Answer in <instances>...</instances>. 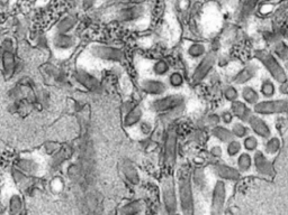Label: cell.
<instances>
[{"label": "cell", "instance_id": "obj_1", "mask_svg": "<svg viewBox=\"0 0 288 215\" xmlns=\"http://www.w3.org/2000/svg\"><path fill=\"white\" fill-rule=\"evenodd\" d=\"M82 55L97 64H117L124 62L125 52L121 47L101 43H93L85 48Z\"/></svg>", "mask_w": 288, "mask_h": 215}, {"label": "cell", "instance_id": "obj_2", "mask_svg": "<svg viewBox=\"0 0 288 215\" xmlns=\"http://www.w3.org/2000/svg\"><path fill=\"white\" fill-rule=\"evenodd\" d=\"M177 192L179 206L184 214L194 213V192H192V176L188 167L179 168L177 172Z\"/></svg>", "mask_w": 288, "mask_h": 215}, {"label": "cell", "instance_id": "obj_3", "mask_svg": "<svg viewBox=\"0 0 288 215\" xmlns=\"http://www.w3.org/2000/svg\"><path fill=\"white\" fill-rule=\"evenodd\" d=\"M146 14L147 9L143 3L126 2L115 7L113 10V19L126 26H136L144 23Z\"/></svg>", "mask_w": 288, "mask_h": 215}, {"label": "cell", "instance_id": "obj_4", "mask_svg": "<svg viewBox=\"0 0 288 215\" xmlns=\"http://www.w3.org/2000/svg\"><path fill=\"white\" fill-rule=\"evenodd\" d=\"M79 45V40L72 33H54L51 31L50 46L60 59L70 57Z\"/></svg>", "mask_w": 288, "mask_h": 215}, {"label": "cell", "instance_id": "obj_5", "mask_svg": "<svg viewBox=\"0 0 288 215\" xmlns=\"http://www.w3.org/2000/svg\"><path fill=\"white\" fill-rule=\"evenodd\" d=\"M161 201H162L163 209L168 214H175L178 212L179 200L177 192V184H176L174 176L166 175L161 179L160 183Z\"/></svg>", "mask_w": 288, "mask_h": 215}, {"label": "cell", "instance_id": "obj_6", "mask_svg": "<svg viewBox=\"0 0 288 215\" xmlns=\"http://www.w3.org/2000/svg\"><path fill=\"white\" fill-rule=\"evenodd\" d=\"M255 55L258 61L261 62V64L265 66L273 80L277 81L278 83L287 82L288 77L285 69L283 68L275 55L268 51H265V49H258V51L255 52Z\"/></svg>", "mask_w": 288, "mask_h": 215}, {"label": "cell", "instance_id": "obj_7", "mask_svg": "<svg viewBox=\"0 0 288 215\" xmlns=\"http://www.w3.org/2000/svg\"><path fill=\"white\" fill-rule=\"evenodd\" d=\"M15 167L32 177H40L45 172V163L43 157L35 154H24L17 158Z\"/></svg>", "mask_w": 288, "mask_h": 215}, {"label": "cell", "instance_id": "obj_8", "mask_svg": "<svg viewBox=\"0 0 288 215\" xmlns=\"http://www.w3.org/2000/svg\"><path fill=\"white\" fill-rule=\"evenodd\" d=\"M185 103V97L181 94H162L160 97L152 98L149 102V109L156 114L162 115L176 108L181 107Z\"/></svg>", "mask_w": 288, "mask_h": 215}, {"label": "cell", "instance_id": "obj_9", "mask_svg": "<svg viewBox=\"0 0 288 215\" xmlns=\"http://www.w3.org/2000/svg\"><path fill=\"white\" fill-rule=\"evenodd\" d=\"M138 86L141 92L151 98L160 97L166 94L168 91V83L164 82L160 77L154 76H142L138 81Z\"/></svg>", "mask_w": 288, "mask_h": 215}, {"label": "cell", "instance_id": "obj_10", "mask_svg": "<svg viewBox=\"0 0 288 215\" xmlns=\"http://www.w3.org/2000/svg\"><path fill=\"white\" fill-rule=\"evenodd\" d=\"M255 112L259 115L287 114L288 112V99H278V100L259 101L255 104Z\"/></svg>", "mask_w": 288, "mask_h": 215}, {"label": "cell", "instance_id": "obj_11", "mask_svg": "<svg viewBox=\"0 0 288 215\" xmlns=\"http://www.w3.org/2000/svg\"><path fill=\"white\" fill-rule=\"evenodd\" d=\"M73 79L82 89L90 91V92H98L101 89L99 79L95 74L88 71L87 69L81 68V66H79L73 73Z\"/></svg>", "mask_w": 288, "mask_h": 215}, {"label": "cell", "instance_id": "obj_12", "mask_svg": "<svg viewBox=\"0 0 288 215\" xmlns=\"http://www.w3.org/2000/svg\"><path fill=\"white\" fill-rule=\"evenodd\" d=\"M144 117H145V111H144L143 105L139 103H135L129 110L124 112L123 114V126L126 131L129 133L134 131Z\"/></svg>", "mask_w": 288, "mask_h": 215}, {"label": "cell", "instance_id": "obj_13", "mask_svg": "<svg viewBox=\"0 0 288 215\" xmlns=\"http://www.w3.org/2000/svg\"><path fill=\"white\" fill-rule=\"evenodd\" d=\"M177 160V133L170 129L163 143V161L168 167H173Z\"/></svg>", "mask_w": 288, "mask_h": 215}, {"label": "cell", "instance_id": "obj_14", "mask_svg": "<svg viewBox=\"0 0 288 215\" xmlns=\"http://www.w3.org/2000/svg\"><path fill=\"white\" fill-rule=\"evenodd\" d=\"M216 63V55L215 53L209 52L204 56L203 58H201V62L198 63L197 66H196L194 72H192V82L197 83L201 82L205 77L208 75V73L212 71V69L214 68Z\"/></svg>", "mask_w": 288, "mask_h": 215}, {"label": "cell", "instance_id": "obj_15", "mask_svg": "<svg viewBox=\"0 0 288 215\" xmlns=\"http://www.w3.org/2000/svg\"><path fill=\"white\" fill-rule=\"evenodd\" d=\"M0 65H1V71L3 76H5L6 79H10V77L16 73L17 65H18V62H17L16 59L15 51L1 49V54H0Z\"/></svg>", "mask_w": 288, "mask_h": 215}, {"label": "cell", "instance_id": "obj_16", "mask_svg": "<svg viewBox=\"0 0 288 215\" xmlns=\"http://www.w3.org/2000/svg\"><path fill=\"white\" fill-rule=\"evenodd\" d=\"M226 200V187L223 181H217L212 192V214L222 213Z\"/></svg>", "mask_w": 288, "mask_h": 215}, {"label": "cell", "instance_id": "obj_17", "mask_svg": "<svg viewBox=\"0 0 288 215\" xmlns=\"http://www.w3.org/2000/svg\"><path fill=\"white\" fill-rule=\"evenodd\" d=\"M254 165L256 171H257L260 175L267 176V177H272L273 176V166L265 154L260 150H256L254 156Z\"/></svg>", "mask_w": 288, "mask_h": 215}, {"label": "cell", "instance_id": "obj_18", "mask_svg": "<svg viewBox=\"0 0 288 215\" xmlns=\"http://www.w3.org/2000/svg\"><path fill=\"white\" fill-rule=\"evenodd\" d=\"M248 125L250 126L251 130L256 135L263 139L269 138L272 136V129H270L269 125L258 115H251L248 120Z\"/></svg>", "mask_w": 288, "mask_h": 215}, {"label": "cell", "instance_id": "obj_19", "mask_svg": "<svg viewBox=\"0 0 288 215\" xmlns=\"http://www.w3.org/2000/svg\"><path fill=\"white\" fill-rule=\"evenodd\" d=\"M145 209L146 203L144 202V200L138 199L128 201V202L121 204V205L118 206L117 213L122 215H136L145 212Z\"/></svg>", "mask_w": 288, "mask_h": 215}, {"label": "cell", "instance_id": "obj_20", "mask_svg": "<svg viewBox=\"0 0 288 215\" xmlns=\"http://www.w3.org/2000/svg\"><path fill=\"white\" fill-rule=\"evenodd\" d=\"M122 168V174L124 176V178L128 181L131 185H139L141 183V176H140V172L138 168L132 161L129 160H123L121 164Z\"/></svg>", "mask_w": 288, "mask_h": 215}, {"label": "cell", "instance_id": "obj_21", "mask_svg": "<svg viewBox=\"0 0 288 215\" xmlns=\"http://www.w3.org/2000/svg\"><path fill=\"white\" fill-rule=\"evenodd\" d=\"M213 169L217 177H220L221 179H225V181H238L241 177L240 171L229 166V165L216 164Z\"/></svg>", "mask_w": 288, "mask_h": 215}, {"label": "cell", "instance_id": "obj_22", "mask_svg": "<svg viewBox=\"0 0 288 215\" xmlns=\"http://www.w3.org/2000/svg\"><path fill=\"white\" fill-rule=\"evenodd\" d=\"M77 25H78V18H77L75 15L69 14V15L63 16L62 18L55 24L52 31H54V33H72Z\"/></svg>", "mask_w": 288, "mask_h": 215}, {"label": "cell", "instance_id": "obj_23", "mask_svg": "<svg viewBox=\"0 0 288 215\" xmlns=\"http://www.w3.org/2000/svg\"><path fill=\"white\" fill-rule=\"evenodd\" d=\"M150 75L154 77H163L170 73V64L163 58H158L150 62Z\"/></svg>", "mask_w": 288, "mask_h": 215}, {"label": "cell", "instance_id": "obj_24", "mask_svg": "<svg viewBox=\"0 0 288 215\" xmlns=\"http://www.w3.org/2000/svg\"><path fill=\"white\" fill-rule=\"evenodd\" d=\"M231 111L234 117H237L239 120L243 122H248L249 118L252 115L251 109L248 107V104L244 101L235 100L231 102Z\"/></svg>", "mask_w": 288, "mask_h": 215}, {"label": "cell", "instance_id": "obj_25", "mask_svg": "<svg viewBox=\"0 0 288 215\" xmlns=\"http://www.w3.org/2000/svg\"><path fill=\"white\" fill-rule=\"evenodd\" d=\"M24 206V200L23 196L17 192H12L9 194L8 200H7V209H8L9 214H19L23 212Z\"/></svg>", "mask_w": 288, "mask_h": 215}, {"label": "cell", "instance_id": "obj_26", "mask_svg": "<svg viewBox=\"0 0 288 215\" xmlns=\"http://www.w3.org/2000/svg\"><path fill=\"white\" fill-rule=\"evenodd\" d=\"M258 72V66L255 64L247 65L241 71H239L237 75L233 77V82L235 84H245L251 79H254Z\"/></svg>", "mask_w": 288, "mask_h": 215}, {"label": "cell", "instance_id": "obj_27", "mask_svg": "<svg viewBox=\"0 0 288 215\" xmlns=\"http://www.w3.org/2000/svg\"><path fill=\"white\" fill-rule=\"evenodd\" d=\"M207 54L206 45L202 42H192L186 47V55L192 59H201Z\"/></svg>", "mask_w": 288, "mask_h": 215}, {"label": "cell", "instance_id": "obj_28", "mask_svg": "<svg viewBox=\"0 0 288 215\" xmlns=\"http://www.w3.org/2000/svg\"><path fill=\"white\" fill-rule=\"evenodd\" d=\"M153 128L154 123L152 120L144 117V119L140 122V125L136 127V129L133 132H135V135H138L136 138H145V137H149L153 132Z\"/></svg>", "mask_w": 288, "mask_h": 215}, {"label": "cell", "instance_id": "obj_29", "mask_svg": "<svg viewBox=\"0 0 288 215\" xmlns=\"http://www.w3.org/2000/svg\"><path fill=\"white\" fill-rule=\"evenodd\" d=\"M212 135L215 137L216 139H219L220 142L225 143H229L230 140L234 139V135H233V132H232V130L225 128V127L219 126V125L213 127Z\"/></svg>", "mask_w": 288, "mask_h": 215}, {"label": "cell", "instance_id": "obj_30", "mask_svg": "<svg viewBox=\"0 0 288 215\" xmlns=\"http://www.w3.org/2000/svg\"><path fill=\"white\" fill-rule=\"evenodd\" d=\"M241 97H242V99H243V101L245 102V103L250 104V105L257 104L260 101L259 93L257 92V90L252 86H244L243 89H242Z\"/></svg>", "mask_w": 288, "mask_h": 215}, {"label": "cell", "instance_id": "obj_31", "mask_svg": "<svg viewBox=\"0 0 288 215\" xmlns=\"http://www.w3.org/2000/svg\"><path fill=\"white\" fill-rule=\"evenodd\" d=\"M237 164L240 172H249L252 167V164H254V158H252V156L249 153H241L239 154Z\"/></svg>", "mask_w": 288, "mask_h": 215}, {"label": "cell", "instance_id": "obj_32", "mask_svg": "<svg viewBox=\"0 0 288 215\" xmlns=\"http://www.w3.org/2000/svg\"><path fill=\"white\" fill-rule=\"evenodd\" d=\"M168 86L173 89H180L185 84L184 74L179 71H174L168 74Z\"/></svg>", "mask_w": 288, "mask_h": 215}, {"label": "cell", "instance_id": "obj_33", "mask_svg": "<svg viewBox=\"0 0 288 215\" xmlns=\"http://www.w3.org/2000/svg\"><path fill=\"white\" fill-rule=\"evenodd\" d=\"M280 146H282V143H280V139L278 137H269V138H267V142L265 143L266 154L270 155V156L278 154V151L280 150Z\"/></svg>", "mask_w": 288, "mask_h": 215}, {"label": "cell", "instance_id": "obj_34", "mask_svg": "<svg viewBox=\"0 0 288 215\" xmlns=\"http://www.w3.org/2000/svg\"><path fill=\"white\" fill-rule=\"evenodd\" d=\"M273 52L282 61L288 62V44L284 41H276L273 43Z\"/></svg>", "mask_w": 288, "mask_h": 215}, {"label": "cell", "instance_id": "obj_35", "mask_svg": "<svg viewBox=\"0 0 288 215\" xmlns=\"http://www.w3.org/2000/svg\"><path fill=\"white\" fill-rule=\"evenodd\" d=\"M259 2V0H243L241 6V12H240V18L245 19L252 14V12L256 9Z\"/></svg>", "mask_w": 288, "mask_h": 215}, {"label": "cell", "instance_id": "obj_36", "mask_svg": "<svg viewBox=\"0 0 288 215\" xmlns=\"http://www.w3.org/2000/svg\"><path fill=\"white\" fill-rule=\"evenodd\" d=\"M260 92L265 98H272L276 93V86L272 81L265 80L262 81L261 86H260Z\"/></svg>", "mask_w": 288, "mask_h": 215}, {"label": "cell", "instance_id": "obj_37", "mask_svg": "<svg viewBox=\"0 0 288 215\" xmlns=\"http://www.w3.org/2000/svg\"><path fill=\"white\" fill-rule=\"evenodd\" d=\"M232 132H233L234 137L237 138H242L243 139L245 136L249 135V129L248 127L242 122H235L232 123Z\"/></svg>", "mask_w": 288, "mask_h": 215}, {"label": "cell", "instance_id": "obj_38", "mask_svg": "<svg viewBox=\"0 0 288 215\" xmlns=\"http://www.w3.org/2000/svg\"><path fill=\"white\" fill-rule=\"evenodd\" d=\"M241 149H242V143L235 139L230 140L226 144V154L229 155L230 157L238 156L239 154H241Z\"/></svg>", "mask_w": 288, "mask_h": 215}, {"label": "cell", "instance_id": "obj_39", "mask_svg": "<svg viewBox=\"0 0 288 215\" xmlns=\"http://www.w3.org/2000/svg\"><path fill=\"white\" fill-rule=\"evenodd\" d=\"M259 146L258 139L255 136L248 135L243 138V147L247 151H256Z\"/></svg>", "mask_w": 288, "mask_h": 215}, {"label": "cell", "instance_id": "obj_40", "mask_svg": "<svg viewBox=\"0 0 288 215\" xmlns=\"http://www.w3.org/2000/svg\"><path fill=\"white\" fill-rule=\"evenodd\" d=\"M223 96H224V98H225L226 101L233 102L239 99V91L237 90V87H234L232 86H227L224 87Z\"/></svg>", "mask_w": 288, "mask_h": 215}, {"label": "cell", "instance_id": "obj_41", "mask_svg": "<svg viewBox=\"0 0 288 215\" xmlns=\"http://www.w3.org/2000/svg\"><path fill=\"white\" fill-rule=\"evenodd\" d=\"M60 149H61L60 143L54 142H48L43 146L44 154L48 155V156H53V155L57 154Z\"/></svg>", "mask_w": 288, "mask_h": 215}, {"label": "cell", "instance_id": "obj_42", "mask_svg": "<svg viewBox=\"0 0 288 215\" xmlns=\"http://www.w3.org/2000/svg\"><path fill=\"white\" fill-rule=\"evenodd\" d=\"M50 186H51V189H52V191H53V192H57V193H60V192H62L63 186H64V184H63V181H62L61 178L57 177V178H53V179H52V182H51Z\"/></svg>", "mask_w": 288, "mask_h": 215}, {"label": "cell", "instance_id": "obj_43", "mask_svg": "<svg viewBox=\"0 0 288 215\" xmlns=\"http://www.w3.org/2000/svg\"><path fill=\"white\" fill-rule=\"evenodd\" d=\"M1 49H10V51H15V41L12 37H5L1 42Z\"/></svg>", "mask_w": 288, "mask_h": 215}, {"label": "cell", "instance_id": "obj_44", "mask_svg": "<svg viewBox=\"0 0 288 215\" xmlns=\"http://www.w3.org/2000/svg\"><path fill=\"white\" fill-rule=\"evenodd\" d=\"M234 115L232 114V111H224L221 115V121H222L224 125H231L233 122Z\"/></svg>", "mask_w": 288, "mask_h": 215}, {"label": "cell", "instance_id": "obj_45", "mask_svg": "<svg viewBox=\"0 0 288 215\" xmlns=\"http://www.w3.org/2000/svg\"><path fill=\"white\" fill-rule=\"evenodd\" d=\"M209 153L213 157H215V158H221L223 156V150H222V148H221V146H219V144H216V146H213L212 148H210Z\"/></svg>", "mask_w": 288, "mask_h": 215}, {"label": "cell", "instance_id": "obj_46", "mask_svg": "<svg viewBox=\"0 0 288 215\" xmlns=\"http://www.w3.org/2000/svg\"><path fill=\"white\" fill-rule=\"evenodd\" d=\"M220 121H221V115H219L213 114V115H208V117H207V122H208V125L212 126V127H215V126L219 125Z\"/></svg>", "mask_w": 288, "mask_h": 215}, {"label": "cell", "instance_id": "obj_47", "mask_svg": "<svg viewBox=\"0 0 288 215\" xmlns=\"http://www.w3.org/2000/svg\"><path fill=\"white\" fill-rule=\"evenodd\" d=\"M273 9V5L272 3H262L261 7H260V13L263 14V15H267L270 12H272Z\"/></svg>", "mask_w": 288, "mask_h": 215}]
</instances>
